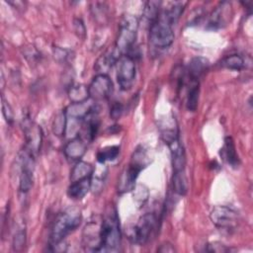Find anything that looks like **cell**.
Returning a JSON list of instances; mask_svg holds the SVG:
<instances>
[{"label":"cell","mask_w":253,"mask_h":253,"mask_svg":"<svg viewBox=\"0 0 253 253\" xmlns=\"http://www.w3.org/2000/svg\"><path fill=\"white\" fill-rule=\"evenodd\" d=\"M121 240L122 234L118 212L115 207L110 206L102 217L100 252L118 251L121 245Z\"/></svg>","instance_id":"cell-1"},{"label":"cell","mask_w":253,"mask_h":253,"mask_svg":"<svg viewBox=\"0 0 253 253\" xmlns=\"http://www.w3.org/2000/svg\"><path fill=\"white\" fill-rule=\"evenodd\" d=\"M81 220V211L75 208L66 209L58 213L50 230L49 245L63 242L64 238L79 226Z\"/></svg>","instance_id":"cell-2"},{"label":"cell","mask_w":253,"mask_h":253,"mask_svg":"<svg viewBox=\"0 0 253 253\" xmlns=\"http://www.w3.org/2000/svg\"><path fill=\"white\" fill-rule=\"evenodd\" d=\"M149 159L146 150L142 146H138L130 159L127 167L123 171L118 184V192L120 194L132 191L135 181L139 173L148 165Z\"/></svg>","instance_id":"cell-3"},{"label":"cell","mask_w":253,"mask_h":253,"mask_svg":"<svg viewBox=\"0 0 253 253\" xmlns=\"http://www.w3.org/2000/svg\"><path fill=\"white\" fill-rule=\"evenodd\" d=\"M138 19L131 14L125 15L119 25V33L114 47L121 54H128L132 49L138 30Z\"/></svg>","instance_id":"cell-4"},{"label":"cell","mask_w":253,"mask_h":253,"mask_svg":"<svg viewBox=\"0 0 253 253\" xmlns=\"http://www.w3.org/2000/svg\"><path fill=\"white\" fill-rule=\"evenodd\" d=\"M149 42L159 49L169 47L174 42L173 25L162 15L161 10L158 18L149 26Z\"/></svg>","instance_id":"cell-5"},{"label":"cell","mask_w":253,"mask_h":253,"mask_svg":"<svg viewBox=\"0 0 253 253\" xmlns=\"http://www.w3.org/2000/svg\"><path fill=\"white\" fill-rule=\"evenodd\" d=\"M157 224L156 215L153 212L144 213L139 217L136 224L129 232V239L132 243L144 245L150 239Z\"/></svg>","instance_id":"cell-6"},{"label":"cell","mask_w":253,"mask_h":253,"mask_svg":"<svg viewBox=\"0 0 253 253\" xmlns=\"http://www.w3.org/2000/svg\"><path fill=\"white\" fill-rule=\"evenodd\" d=\"M210 217L217 228L226 231L234 230L239 221L238 211L227 206L214 207L211 211Z\"/></svg>","instance_id":"cell-7"},{"label":"cell","mask_w":253,"mask_h":253,"mask_svg":"<svg viewBox=\"0 0 253 253\" xmlns=\"http://www.w3.org/2000/svg\"><path fill=\"white\" fill-rule=\"evenodd\" d=\"M117 80L122 90L127 91L134 84L136 76L135 61L132 56L122 55L117 62Z\"/></svg>","instance_id":"cell-8"},{"label":"cell","mask_w":253,"mask_h":253,"mask_svg":"<svg viewBox=\"0 0 253 253\" xmlns=\"http://www.w3.org/2000/svg\"><path fill=\"white\" fill-rule=\"evenodd\" d=\"M20 179H19V190L23 194L28 193L34 181V170H35V155L25 148L20 155Z\"/></svg>","instance_id":"cell-9"},{"label":"cell","mask_w":253,"mask_h":253,"mask_svg":"<svg viewBox=\"0 0 253 253\" xmlns=\"http://www.w3.org/2000/svg\"><path fill=\"white\" fill-rule=\"evenodd\" d=\"M102 218L89 220L82 232V246L86 251L100 252L101 249Z\"/></svg>","instance_id":"cell-10"},{"label":"cell","mask_w":253,"mask_h":253,"mask_svg":"<svg viewBox=\"0 0 253 253\" xmlns=\"http://www.w3.org/2000/svg\"><path fill=\"white\" fill-rule=\"evenodd\" d=\"M23 130L26 138V146L30 152H32L35 156L40 151L42 141V131L39 125L31 120L29 116H25L22 122Z\"/></svg>","instance_id":"cell-11"},{"label":"cell","mask_w":253,"mask_h":253,"mask_svg":"<svg viewBox=\"0 0 253 253\" xmlns=\"http://www.w3.org/2000/svg\"><path fill=\"white\" fill-rule=\"evenodd\" d=\"M113 89V82L106 74H97L88 86L89 96L93 101H104L109 99Z\"/></svg>","instance_id":"cell-12"},{"label":"cell","mask_w":253,"mask_h":253,"mask_svg":"<svg viewBox=\"0 0 253 253\" xmlns=\"http://www.w3.org/2000/svg\"><path fill=\"white\" fill-rule=\"evenodd\" d=\"M231 16H232L231 3L227 1L220 2L210 15L207 23V29L215 31L225 27L228 24V22H230Z\"/></svg>","instance_id":"cell-13"},{"label":"cell","mask_w":253,"mask_h":253,"mask_svg":"<svg viewBox=\"0 0 253 253\" xmlns=\"http://www.w3.org/2000/svg\"><path fill=\"white\" fill-rule=\"evenodd\" d=\"M209 61L208 59L204 57H194L185 69L186 71V78H187V83L188 82H199L200 78L207 72L209 69ZM186 83V84H187Z\"/></svg>","instance_id":"cell-14"},{"label":"cell","mask_w":253,"mask_h":253,"mask_svg":"<svg viewBox=\"0 0 253 253\" xmlns=\"http://www.w3.org/2000/svg\"><path fill=\"white\" fill-rule=\"evenodd\" d=\"M121 56L122 55L116 50L115 47H113L111 49H108L95 62L94 68L97 71V74H106V75H108V72L118 62V60Z\"/></svg>","instance_id":"cell-15"},{"label":"cell","mask_w":253,"mask_h":253,"mask_svg":"<svg viewBox=\"0 0 253 253\" xmlns=\"http://www.w3.org/2000/svg\"><path fill=\"white\" fill-rule=\"evenodd\" d=\"M170 148L171 152V161H172V167L173 172H182L185 171V165H186V155L185 150L180 142V139L177 138L167 144Z\"/></svg>","instance_id":"cell-16"},{"label":"cell","mask_w":253,"mask_h":253,"mask_svg":"<svg viewBox=\"0 0 253 253\" xmlns=\"http://www.w3.org/2000/svg\"><path fill=\"white\" fill-rule=\"evenodd\" d=\"M87 145L85 140L81 136H75L70 139L64 146L63 152L66 158L70 160H80L85 154Z\"/></svg>","instance_id":"cell-17"},{"label":"cell","mask_w":253,"mask_h":253,"mask_svg":"<svg viewBox=\"0 0 253 253\" xmlns=\"http://www.w3.org/2000/svg\"><path fill=\"white\" fill-rule=\"evenodd\" d=\"M221 158L232 168H237L240 165V159L236 152L235 144L230 136H226L224 138L223 146L220 149Z\"/></svg>","instance_id":"cell-18"},{"label":"cell","mask_w":253,"mask_h":253,"mask_svg":"<svg viewBox=\"0 0 253 253\" xmlns=\"http://www.w3.org/2000/svg\"><path fill=\"white\" fill-rule=\"evenodd\" d=\"M92 177V176H91ZM91 177L70 182L67 195L72 200H81L91 190Z\"/></svg>","instance_id":"cell-19"},{"label":"cell","mask_w":253,"mask_h":253,"mask_svg":"<svg viewBox=\"0 0 253 253\" xmlns=\"http://www.w3.org/2000/svg\"><path fill=\"white\" fill-rule=\"evenodd\" d=\"M186 4L187 2L183 1L168 2L166 3L165 7L161 6V13L173 26H175L178 20L180 19Z\"/></svg>","instance_id":"cell-20"},{"label":"cell","mask_w":253,"mask_h":253,"mask_svg":"<svg viewBox=\"0 0 253 253\" xmlns=\"http://www.w3.org/2000/svg\"><path fill=\"white\" fill-rule=\"evenodd\" d=\"M159 128H160L161 137L166 144H169L173 140L179 138V131H178L175 118L173 117L167 118L166 121H163L160 124Z\"/></svg>","instance_id":"cell-21"},{"label":"cell","mask_w":253,"mask_h":253,"mask_svg":"<svg viewBox=\"0 0 253 253\" xmlns=\"http://www.w3.org/2000/svg\"><path fill=\"white\" fill-rule=\"evenodd\" d=\"M94 172V167L85 161H78L73 167L70 174V182L78 181L84 178L91 177Z\"/></svg>","instance_id":"cell-22"},{"label":"cell","mask_w":253,"mask_h":253,"mask_svg":"<svg viewBox=\"0 0 253 253\" xmlns=\"http://www.w3.org/2000/svg\"><path fill=\"white\" fill-rule=\"evenodd\" d=\"M219 65L229 70L240 71L246 67V60L240 54L235 53V54H230L223 57L220 60Z\"/></svg>","instance_id":"cell-23"},{"label":"cell","mask_w":253,"mask_h":253,"mask_svg":"<svg viewBox=\"0 0 253 253\" xmlns=\"http://www.w3.org/2000/svg\"><path fill=\"white\" fill-rule=\"evenodd\" d=\"M189 85L186 96V108L190 112H195L199 104L200 82H188Z\"/></svg>","instance_id":"cell-24"},{"label":"cell","mask_w":253,"mask_h":253,"mask_svg":"<svg viewBox=\"0 0 253 253\" xmlns=\"http://www.w3.org/2000/svg\"><path fill=\"white\" fill-rule=\"evenodd\" d=\"M68 97L73 104L86 102L90 98L88 87L83 84L71 85L68 90Z\"/></svg>","instance_id":"cell-25"},{"label":"cell","mask_w":253,"mask_h":253,"mask_svg":"<svg viewBox=\"0 0 253 253\" xmlns=\"http://www.w3.org/2000/svg\"><path fill=\"white\" fill-rule=\"evenodd\" d=\"M162 2L160 1H148L146 2L143 10V18L148 26H150L159 16Z\"/></svg>","instance_id":"cell-26"},{"label":"cell","mask_w":253,"mask_h":253,"mask_svg":"<svg viewBox=\"0 0 253 253\" xmlns=\"http://www.w3.org/2000/svg\"><path fill=\"white\" fill-rule=\"evenodd\" d=\"M120 154V146L112 145L107 146L103 149H100L97 153V161L98 163L104 164L107 161L115 160Z\"/></svg>","instance_id":"cell-27"},{"label":"cell","mask_w":253,"mask_h":253,"mask_svg":"<svg viewBox=\"0 0 253 253\" xmlns=\"http://www.w3.org/2000/svg\"><path fill=\"white\" fill-rule=\"evenodd\" d=\"M67 126V119L65 112L62 111L58 113L52 122V131L57 136H62L66 132Z\"/></svg>","instance_id":"cell-28"},{"label":"cell","mask_w":253,"mask_h":253,"mask_svg":"<svg viewBox=\"0 0 253 253\" xmlns=\"http://www.w3.org/2000/svg\"><path fill=\"white\" fill-rule=\"evenodd\" d=\"M173 189L180 195L184 196L187 192V179L185 171L182 172H173Z\"/></svg>","instance_id":"cell-29"},{"label":"cell","mask_w":253,"mask_h":253,"mask_svg":"<svg viewBox=\"0 0 253 253\" xmlns=\"http://www.w3.org/2000/svg\"><path fill=\"white\" fill-rule=\"evenodd\" d=\"M26 245V230L25 228L18 229L13 237V249L15 251H22Z\"/></svg>","instance_id":"cell-30"},{"label":"cell","mask_w":253,"mask_h":253,"mask_svg":"<svg viewBox=\"0 0 253 253\" xmlns=\"http://www.w3.org/2000/svg\"><path fill=\"white\" fill-rule=\"evenodd\" d=\"M71 54L72 52L68 49H65V48H62V47H54L53 48V55H54V58L59 61V62H66L68 61L70 58H71Z\"/></svg>","instance_id":"cell-31"},{"label":"cell","mask_w":253,"mask_h":253,"mask_svg":"<svg viewBox=\"0 0 253 253\" xmlns=\"http://www.w3.org/2000/svg\"><path fill=\"white\" fill-rule=\"evenodd\" d=\"M133 190H134L133 197H134L135 202L139 205L143 204L147 200V197H148L147 189L144 188V186H142V185H138L135 188H133Z\"/></svg>","instance_id":"cell-32"},{"label":"cell","mask_w":253,"mask_h":253,"mask_svg":"<svg viewBox=\"0 0 253 253\" xmlns=\"http://www.w3.org/2000/svg\"><path fill=\"white\" fill-rule=\"evenodd\" d=\"M2 113L7 124L12 125L14 123V113L10 104L3 97H2Z\"/></svg>","instance_id":"cell-33"},{"label":"cell","mask_w":253,"mask_h":253,"mask_svg":"<svg viewBox=\"0 0 253 253\" xmlns=\"http://www.w3.org/2000/svg\"><path fill=\"white\" fill-rule=\"evenodd\" d=\"M124 113V106L121 102L115 101L110 108V117L112 120H118Z\"/></svg>","instance_id":"cell-34"},{"label":"cell","mask_w":253,"mask_h":253,"mask_svg":"<svg viewBox=\"0 0 253 253\" xmlns=\"http://www.w3.org/2000/svg\"><path fill=\"white\" fill-rule=\"evenodd\" d=\"M24 55L25 57L29 60V61H36L37 59L40 58V52L36 49L35 46L33 45H30V46H27L25 47V50H24Z\"/></svg>","instance_id":"cell-35"},{"label":"cell","mask_w":253,"mask_h":253,"mask_svg":"<svg viewBox=\"0 0 253 253\" xmlns=\"http://www.w3.org/2000/svg\"><path fill=\"white\" fill-rule=\"evenodd\" d=\"M73 25H74V30H75L77 36L79 38L84 39L85 36H86V28H85V25H84L83 21L81 19H78V18L74 19Z\"/></svg>","instance_id":"cell-36"},{"label":"cell","mask_w":253,"mask_h":253,"mask_svg":"<svg viewBox=\"0 0 253 253\" xmlns=\"http://www.w3.org/2000/svg\"><path fill=\"white\" fill-rule=\"evenodd\" d=\"M207 251L210 252H227L230 251V248L226 247L225 245L218 243V242H212L207 245Z\"/></svg>","instance_id":"cell-37"},{"label":"cell","mask_w":253,"mask_h":253,"mask_svg":"<svg viewBox=\"0 0 253 253\" xmlns=\"http://www.w3.org/2000/svg\"><path fill=\"white\" fill-rule=\"evenodd\" d=\"M158 251H159V252H174L175 249H174V247H173L171 244H169V243H164V244H162V245L160 246V248L158 249Z\"/></svg>","instance_id":"cell-38"}]
</instances>
